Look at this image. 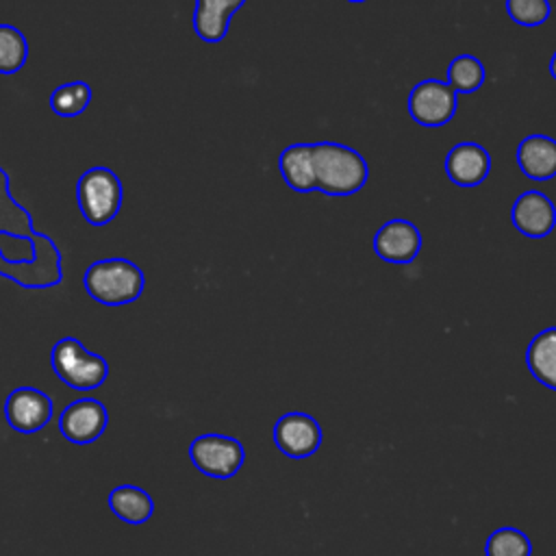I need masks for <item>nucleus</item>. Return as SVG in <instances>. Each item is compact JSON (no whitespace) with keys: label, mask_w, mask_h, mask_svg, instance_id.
Returning <instances> with one entry per match:
<instances>
[{"label":"nucleus","mask_w":556,"mask_h":556,"mask_svg":"<svg viewBox=\"0 0 556 556\" xmlns=\"http://www.w3.org/2000/svg\"><path fill=\"white\" fill-rule=\"evenodd\" d=\"M0 276L22 289H52L63 282L59 243L35 228L28 206L17 202L11 176L0 165Z\"/></svg>","instance_id":"1"},{"label":"nucleus","mask_w":556,"mask_h":556,"mask_svg":"<svg viewBox=\"0 0 556 556\" xmlns=\"http://www.w3.org/2000/svg\"><path fill=\"white\" fill-rule=\"evenodd\" d=\"M313 148L315 191L343 198L361 191L369 178L367 161L354 148L339 141H317Z\"/></svg>","instance_id":"2"},{"label":"nucleus","mask_w":556,"mask_h":556,"mask_svg":"<svg viewBox=\"0 0 556 556\" xmlns=\"http://www.w3.org/2000/svg\"><path fill=\"white\" fill-rule=\"evenodd\" d=\"M83 289L98 304L124 306L141 298L146 276L143 269L130 258H98L83 271Z\"/></svg>","instance_id":"3"},{"label":"nucleus","mask_w":556,"mask_h":556,"mask_svg":"<svg viewBox=\"0 0 556 556\" xmlns=\"http://www.w3.org/2000/svg\"><path fill=\"white\" fill-rule=\"evenodd\" d=\"M124 200L119 176L106 165L87 167L76 180V202L83 219L96 228L111 224Z\"/></svg>","instance_id":"4"},{"label":"nucleus","mask_w":556,"mask_h":556,"mask_svg":"<svg viewBox=\"0 0 556 556\" xmlns=\"http://www.w3.org/2000/svg\"><path fill=\"white\" fill-rule=\"evenodd\" d=\"M50 365L56 378L76 391H93L109 378L106 358L87 350L76 337H63L52 345Z\"/></svg>","instance_id":"5"},{"label":"nucleus","mask_w":556,"mask_h":556,"mask_svg":"<svg viewBox=\"0 0 556 556\" xmlns=\"http://www.w3.org/2000/svg\"><path fill=\"white\" fill-rule=\"evenodd\" d=\"M189 458L204 476L228 480L241 469L245 460V450L235 437L208 432L191 441Z\"/></svg>","instance_id":"6"},{"label":"nucleus","mask_w":556,"mask_h":556,"mask_svg":"<svg viewBox=\"0 0 556 556\" xmlns=\"http://www.w3.org/2000/svg\"><path fill=\"white\" fill-rule=\"evenodd\" d=\"M458 109V93L443 80L426 78L408 93V115L426 128L445 126Z\"/></svg>","instance_id":"7"},{"label":"nucleus","mask_w":556,"mask_h":556,"mask_svg":"<svg viewBox=\"0 0 556 556\" xmlns=\"http://www.w3.org/2000/svg\"><path fill=\"white\" fill-rule=\"evenodd\" d=\"M109 424V410L96 397H78L70 402L59 415L61 434L76 445L98 441Z\"/></svg>","instance_id":"8"},{"label":"nucleus","mask_w":556,"mask_h":556,"mask_svg":"<svg viewBox=\"0 0 556 556\" xmlns=\"http://www.w3.org/2000/svg\"><path fill=\"white\" fill-rule=\"evenodd\" d=\"M321 426L304 410L285 413L274 426V443L289 458H308L321 445Z\"/></svg>","instance_id":"9"},{"label":"nucleus","mask_w":556,"mask_h":556,"mask_svg":"<svg viewBox=\"0 0 556 556\" xmlns=\"http://www.w3.org/2000/svg\"><path fill=\"white\" fill-rule=\"evenodd\" d=\"M54 404L48 393L35 387H17L4 400V417L17 432L33 434L48 426Z\"/></svg>","instance_id":"10"},{"label":"nucleus","mask_w":556,"mask_h":556,"mask_svg":"<svg viewBox=\"0 0 556 556\" xmlns=\"http://www.w3.org/2000/svg\"><path fill=\"white\" fill-rule=\"evenodd\" d=\"M374 252L387 263L408 265L421 252V232L408 219H389L374 235Z\"/></svg>","instance_id":"11"},{"label":"nucleus","mask_w":556,"mask_h":556,"mask_svg":"<svg viewBox=\"0 0 556 556\" xmlns=\"http://www.w3.org/2000/svg\"><path fill=\"white\" fill-rule=\"evenodd\" d=\"M510 222L523 237L543 239L556 226V206L543 191L528 189L513 202Z\"/></svg>","instance_id":"12"},{"label":"nucleus","mask_w":556,"mask_h":556,"mask_svg":"<svg viewBox=\"0 0 556 556\" xmlns=\"http://www.w3.org/2000/svg\"><path fill=\"white\" fill-rule=\"evenodd\" d=\"M443 169L456 187H478L491 172V154L476 141H460L450 148Z\"/></svg>","instance_id":"13"},{"label":"nucleus","mask_w":556,"mask_h":556,"mask_svg":"<svg viewBox=\"0 0 556 556\" xmlns=\"http://www.w3.org/2000/svg\"><path fill=\"white\" fill-rule=\"evenodd\" d=\"M517 165L530 180H552L556 176V139L528 135L517 146Z\"/></svg>","instance_id":"14"},{"label":"nucleus","mask_w":556,"mask_h":556,"mask_svg":"<svg viewBox=\"0 0 556 556\" xmlns=\"http://www.w3.org/2000/svg\"><path fill=\"white\" fill-rule=\"evenodd\" d=\"M248 0H195L193 33L206 43H219L228 35L232 15Z\"/></svg>","instance_id":"15"},{"label":"nucleus","mask_w":556,"mask_h":556,"mask_svg":"<svg viewBox=\"0 0 556 556\" xmlns=\"http://www.w3.org/2000/svg\"><path fill=\"white\" fill-rule=\"evenodd\" d=\"M526 367L539 384L556 391V326H547L530 339Z\"/></svg>","instance_id":"16"},{"label":"nucleus","mask_w":556,"mask_h":556,"mask_svg":"<svg viewBox=\"0 0 556 556\" xmlns=\"http://www.w3.org/2000/svg\"><path fill=\"white\" fill-rule=\"evenodd\" d=\"M278 169L289 189L298 193L315 191L311 143H291L278 156Z\"/></svg>","instance_id":"17"},{"label":"nucleus","mask_w":556,"mask_h":556,"mask_svg":"<svg viewBox=\"0 0 556 556\" xmlns=\"http://www.w3.org/2000/svg\"><path fill=\"white\" fill-rule=\"evenodd\" d=\"M111 513L130 526L146 523L154 513L152 495L135 484H119L109 493Z\"/></svg>","instance_id":"18"},{"label":"nucleus","mask_w":556,"mask_h":556,"mask_svg":"<svg viewBox=\"0 0 556 556\" xmlns=\"http://www.w3.org/2000/svg\"><path fill=\"white\" fill-rule=\"evenodd\" d=\"M91 100H93L91 85L85 80H72V83L59 85L50 93L48 104L52 113H56L59 117H78L80 113L87 111Z\"/></svg>","instance_id":"19"},{"label":"nucleus","mask_w":556,"mask_h":556,"mask_svg":"<svg viewBox=\"0 0 556 556\" xmlns=\"http://www.w3.org/2000/svg\"><path fill=\"white\" fill-rule=\"evenodd\" d=\"M486 80L484 65L473 54H456L447 67V85L456 93H473Z\"/></svg>","instance_id":"20"},{"label":"nucleus","mask_w":556,"mask_h":556,"mask_svg":"<svg viewBox=\"0 0 556 556\" xmlns=\"http://www.w3.org/2000/svg\"><path fill=\"white\" fill-rule=\"evenodd\" d=\"M28 61V39L17 26L0 24V74H17Z\"/></svg>","instance_id":"21"},{"label":"nucleus","mask_w":556,"mask_h":556,"mask_svg":"<svg viewBox=\"0 0 556 556\" xmlns=\"http://www.w3.org/2000/svg\"><path fill=\"white\" fill-rule=\"evenodd\" d=\"M484 554L486 556H530L532 554V543L526 532L513 526L497 528L489 534L484 543Z\"/></svg>","instance_id":"22"},{"label":"nucleus","mask_w":556,"mask_h":556,"mask_svg":"<svg viewBox=\"0 0 556 556\" xmlns=\"http://www.w3.org/2000/svg\"><path fill=\"white\" fill-rule=\"evenodd\" d=\"M504 9L513 22L526 28L541 26L552 15L549 0H506Z\"/></svg>","instance_id":"23"},{"label":"nucleus","mask_w":556,"mask_h":556,"mask_svg":"<svg viewBox=\"0 0 556 556\" xmlns=\"http://www.w3.org/2000/svg\"><path fill=\"white\" fill-rule=\"evenodd\" d=\"M549 74H552V78L556 80V50H554V54H552V59H549Z\"/></svg>","instance_id":"24"},{"label":"nucleus","mask_w":556,"mask_h":556,"mask_svg":"<svg viewBox=\"0 0 556 556\" xmlns=\"http://www.w3.org/2000/svg\"><path fill=\"white\" fill-rule=\"evenodd\" d=\"M348 2H354V4H356V2H365V0H348Z\"/></svg>","instance_id":"25"}]
</instances>
